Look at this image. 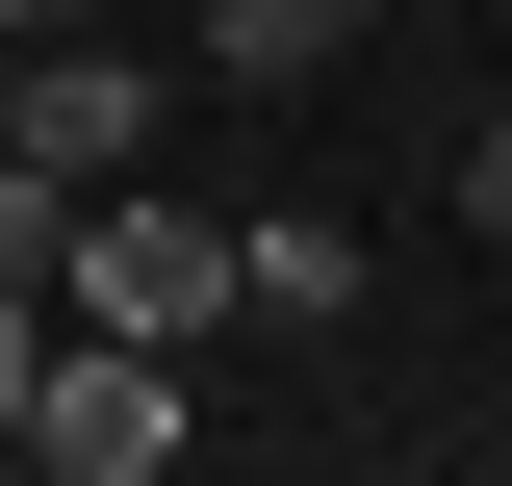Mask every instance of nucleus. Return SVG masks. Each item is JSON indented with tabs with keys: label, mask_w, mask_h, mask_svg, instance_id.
Listing matches in <instances>:
<instances>
[{
	"label": "nucleus",
	"mask_w": 512,
	"mask_h": 486,
	"mask_svg": "<svg viewBox=\"0 0 512 486\" xmlns=\"http://www.w3.org/2000/svg\"><path fill=\"white\" fill-rule=\"evenodd\" d=\"M52 307H77V333L205 359V333H231V231H205L180 180H103V205H77V256H52Z\"/></svg>",
	"instance_id": "nucleus-1"
},
{
	"label": "nucleus",
	"mask_w": 512,
	"mask_h": 486,
	"mask_svg": "<svg viewBox=\"0 0 512 486\" xmlns=\"http://www.w3.org/2000/svg\"><path fill=\"white\" fill-rule=\"evenodd\" d=\"M26 461H52V486H180V359L52 307V359H26Z\"/></svg>",
	"instance_id": "nucleus-2"
},
{
	"label": "nucleus",
	"mask_w": 512,
	"mask_h": 486,
	"mask_svg": "<svg viewBox=\"0 0 512 486\" xmlns=\"http://www.w3.org/2000/svg\"><path fill=\"white\" fill-rule=\"evenodd\" d=\"M0 154H52V180H128V154H154V77H128L103 26H52V52H26V103H0Z\"/></svg>",
	"instance_id": "nucleus-3"
},
{
	"label": "nucleus",
	"mask_w": 512,
	"mask_h": 486,
	"mask_svg": "<svg viewBox=\"0 0 512 486\" xmlns=\"http://www.w3.org/2000/svg\"><path fill=\"white\" fill-rule=\"evenodd\" d=\"M231 307L333 333V307H359V231H333V205H256V231H231Z\"/></svg>",
	"instance_id": "nucleus-4"
},
{
	"label": "nucleus",
	"mask_w": 512,
	"mask_h": 486,
	"mask_svg": "<svg viewBox=\"0 0 512 486\" xmlns=\"http://www.w3.org/2000/svg\"><path fill=\"white\" fill-rule=\"evenodd\" d=\"M333 52H359V0H205V77H256V103H308Z\"/></svg>",
	"instance_id": "nucleus-5"
},
{
	"label": "nucleus",
	"mask_w": 512,
	"mask_h": 486,
	"mask_svg": "<svg viewBox=\"0 0 512 486\" xmlns=\"http://www.w3.org/2000/svg\"><path fill=\"white\" fill-rule=\"evenodd\" d=\"M77 205H103V180H52V154H0V282H52V256H77Z\"/></svg>",
	"instance_id": "nucleus-6"
},
{
	"label": "nucleus",
	"mask_w": 512,
	"mask_h": 486,
	"mask_svg": "<svg viewBox=\"0 0 512 486\" xmlns=\"http://www.w3.org/2000/svg\"><path fill=\"white\" fill-rule=\"evenodd\" d=\"M26 359H52V282H0V435H26Z\"/></svg>",
	"instance_id": "nucleus-7"
},
{
	"label": "nucleus",
	"mask_w": 512,
	"mask_h": 486,
	"mask_svg": "<svg viewBox=\"0 0 512 486\" xmlns=\"http://www.w3.org/2000/svg\"><path fill=\"white\" fill-rule=\"evenodd\" d=\"M461 205H487V231H512V103H487V154H461Z\"/></svg>",
	"instance_id": "nucleus-8"
},
{
	"label": "nucleus",
	"mask_w": 512,
	"mask_h": 486,
	"mask_svg": "<svg viewBox=\"0 0 512 486\" xmlns=\"http://www.w3.org/2000/svg\"><path fill=\"white\" fill-rule=\"evenodd\" d=\"M52 26H103V0H0V52H52Z\"/></svg>",
	"instance_id": "nucleus-9"
},
{
	"label": "nucleus",
	"mask_w": 512,
	"mask_h": 486,
	"mask_svg": "<svg viewBox=\"0 0 512 486\" xmlns=\"http://www.w3.org/2000/svg\"><path fill=\"white\" fill-rule=\"evenodd\" d=\"M0 103H26V52H0Z\"/></svg>",
	"instance_id": "nucleus-10"
},
{
	"label": "nucleus",
	"mask_w": 512,
	"mask_h": 486,
	"mask_svg": "<svg viewBox=\"0 0 512 486\" xmlns=\"http://www.w3.org/2000/svg\"><path fill=\"white\" fill-rule=\"evenodd\" d=\"M0 486H26V435H0Z\"/></svg>",
	"instance_id": "nucleus-11"
}]
</instances>
